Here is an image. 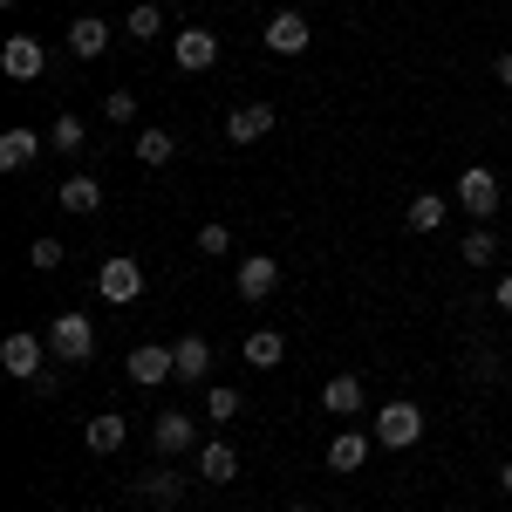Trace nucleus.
<instances>
[{
	"label": "nucleus",
	"instance_id": "obj_32",
	"mask_svg": "<svg viewBox=\"0 0 512 512\" xmlns=\"http://www.w3.org/2000/svg\"><path fill=\"white\" fill-rule=\"evenodd\" d=\"M472 376H478V383H492V376H499V355L478 349V355H472Z\"/></svg>",
	"mask_w": 512,
	"mask_h": 512
},
{
	"label": "nucleus",
	"instance_id": "obj_25",
	"mask_svg": "<svg viewBox=\"0 0 512 512\" xmlns=\"http://www.w3.org/2000/svg\"><path fill=\"white\" fill-rule=\"evenodd\" d=\"M321 403H328L335 417H355V410H362V383H355V376H328V390H321Z\"/></svg>",
	"mask_w": 512,
	"mask_h": 512
},
{
	"label": "nucleus",
	"instance_id": "obj_33",
	"mask_svg": "<svg viewBox=\"0 0 512 512\" xmlns=\"http://www.w3.org/2000/svg\"><path fill=\"white\" fill-rule=\"evenodd\" d=\"M492 76H499V82L512 89V55H499V62H492Z\"/></svg>",
	"mask_w": 512,
	"mask_h": 512
},
{
	"label": "nucleus",
	"instance_id": "obj_20",
	"mask_svg": "<svg viewBox=\"0 0 512 512\" xmlns=\"http://www.w3.org/2000/svg\"><path fill=\"white\" fill-rule=\"evenodd\" d=\"M444 212H451V198L417 192L410 205H403V226H410V233H437V226H444Z\"/></svg>",
	"mask_w": 512,
	"mask_h": 512
},
{
	"label": "nucleus",
	"instance_id": "obj_23",
	"mask_svg": "<svg viewBox=\"0 0 512 512\" xmlns=\"http://www.w3.org/2000/svg\"><path fill=\"white\" fill-rule=\"evenodd\" d=\"M239 355H246V369H274L280 355H287V342H280L274 328H253V335H246V349H239Z\"/></svg>",
	"mask_w": 512,
	"mask_h": 512
},
{
	"label": "nucleus",
	"instance_id": "obj_29",
	"mask_svg": "<svg viewBox=\"0 0 512 512\" xmlns=\"http://www.w3.org/2000/svg\"><path fill=\"white\" fill-rule=\"evenodd\" d=\"M198 253H205V260L233 253V226H219V219H212V226H198Z\"/></svg>",
	"mask_w": 512,
	"mask_h": 512
},
{
	"label": "nucleus",
	"instance_id": "obj_16",
	"mask_svg": "<svg viewBox=\"0 0 512 512\" xmlns=\"http://www.w3.org/2000/svg\"><path fill=\"white\" fill-rule=\"evenodd\" d=\"M123 437H130V417H117V410H103V417H89V424H82V444H89L96 458H110Z\"/></svg>",
	"mask_w": 512,
	"mask_h": 512
},
{
	"label": "nucleus",
	"instance_id": "obj_9",
	"mask_svg": "<svg viewBox=\"0 0 512 512\" xmlns=\"http://www.w3.org/2000/svg\"><path fill=\"white\" fill-rule=\"evenodd\" d=\"M171 62H178L185 76L212 69V62H219V35H212V28H185V35L171 41Z\"/></svg>",
	"mask_w": 512,
	"mask_h": 512
},
{
	"label": "nucleus",
	"instance_id": "obj_19",
	"mask_svg": "<svg viewBox=\"0 0 512 512\" xmlns=\"http://www.w3.org/2000/svg\"><path fill=\"white\" fill-rule=\"evenodd\" d=\"M55 205H62V212H96V205H103V178H89V171H76V178H62V192H55Z\"/></svg>",
	"mask_w": 512,
	"mask_h": 512
},
{
	"label": "nucleus",
	"instance_id": "obj_27",
	"mask_svg": "<svg viewBox=\"0 0 512 512\" xmlns=\"http://www.w3.org/2000/svg\"><path fill=\"white\" fill-rule=\"evenodd\" d=\"M205 417H212V424H233L239 417V390L233 383H212V390H205Z\"/></svg>",
	"mask_w": 512,
	"mask_h": 512
},
{
	"label": "nucleus",
	"instance_id": "obj_21",
	"mask_svg": "<svg viewBox=\"0 0 512 512\" xmlns=\"http://www.w3.org/2000/svg\"><path fill=\"white\" fill-rule=\"evenodd\" d=\"M35 158H41L35 130H7V137H0V171H28Z\"/></svg>",
	"mask_w": 512,
	"mask_h": 512
},
{
	"label": "nucleus",
	"instance_id": "obj_12",
	"mask_svg": "<svg viewBox=\"0 0 512 512\" xmlns=\"http://www.w3.org/2000/svg\"><path fill=\"white\" fill-rule=\"evenodd\" d=\"M69 55H76V62H103V55H110V21H96V14L69 21Z\"/></svg>",
	"mask_w": 512,
	"mask_h": 512
},
{
	"label": "nucleus",
	"instance_id": "obj_11",
	"mask_svg": "<svg viewBox=\"0 0 512 512\" xmlns=\"http://www.w3.org/2000/svg\"><path fill=\"white\" fill-rule=\"evenodd\" d=\"M233 287H239V301H267V294L280 287V260H267V253H253V260H239Z\"/></svg>",
	"mask_w": 512,
	"mask_h": 512
},
{
	"label": "nucleus",
	"instance_id": "obj_31",
	"mask_svg": "<svg viewBox=\"0 0 512 512\" xmlns=\"http://www.w3.org/2000/svg\"><path fill=\"white\" fill-rule=\"evenodd\" d=\"M28 260H35L41 274H55V267H62V239H55V233H41L35 246H28Z\"/></svg>",
	"mask_w": 512,
	"mask_h": 512
},
{
	"label": "nucleus",
	"instance_id": "obj_7",
	"mask_svg": "<svg viewBox=\"0 0 512 512\" xmlns=\"http://www.w3.org/2000/svg\"><path fill=\"white\" fill-rule=\"evenodd\" d=\"M151 451H158V458H185V451H198V424L185 417V410L151 417Z\"/></svg>",
	"mask_w": 512,
	"mask_h": 512
},
{
	"label": "nucleus",
	"instance_id": "obj_28",
	"mask_svg": "<svg viewBox=\"0 0 512 512\" xmlns=\"http://www.w3.org/2000/svg\"><path fill=\"white\" fill-rule=\"evenodd\" d=\"M82 117H55V130H48V151H82Z\"/></svg>",
	"mask_w": 512,
	"mask_h": 512
},
{
	"label": "nucleus",
	"instance_id": "obj_10",
	"mask_svg": "<svg viewBox=\"0 0 512 512\" xmlns=\"http://www.w3.org/2000/svg\"><path fill=\"white\" fill-rule=\"evenodd\" d=\"M0 369H7L14 383H35L41 376V335H7V342H0Z\"/></svg>",
	"mask_w": 512,
	"mask_h": 512
},
{
	"label": "nucleus",
	"instance_id": "obj_36",
	"mask_svg": "<svg viewBox=\"0 0 512 512\" xmlns=\"http://www.w3.org/2000/svg\"><path fill=\"white\" fill-rule=\"evenodd\" d=\"M294 512H308V506H294Z\"/></svg>",
	"mask_w": 512,
	"mask_h": 512
},
{
	"label": "nucleus",
	"instance_id": "obj_8",
	"mask_svg": "<svg viewBox=\"0 0 512 512\" xmlns=\"http://www.w3.org/2000/svg\"><path fill=\"white\" fill-rule=\"evenodd\" d=\"M96 294L117 301V308H130V301L144 294V267H137V260H103V267H96Z\"/></svg>",
	"mask_w": 512,
	"mask_h": 512
},
{
	"label": "nucleus",
	"instance_id": "obj_5",
	"mask_svg": "<svg viewBox=\"0 0 512 512\" xmlns=\"http://www.w3.org/2000/svg\"><path fill=\"white\" fill-rule=\"evenodd\" d=\"M260 41H267V55H308V41H315V28H308V14L280 7L274 21L260 28Z\"/></svg>",
	"mask_w": 512,
	"mask_h": 512
},
{
	"label": "nucleus",
	"instance_id": "obj_6",
	"mask_svg": "<svg viewBox=\"0 0 512 512\" xmlns=\"http://www.w3.org/2000/svg\"><path fill=\"white\" fill-rule=\"evenodd\" d=\"M458 205H465L478 226H485V219L499 212V178H492L485 164H465V171H458Z\"/></svg>",
	"mask_w": 512,
	"mask_h": 512
},
{
	"label": "nucleus",
	"instance_id": "obj_13",
	"mask_svg": "<svg viewBox=\"0 0 512 512\" xmlns=\"http://www.w3.org/2000/svg\"><path fill=\"white\" fill-rule=\"evenodd\" d=\"M267 130H274V103H239L233 117H226V137L233 144H260Z\"/></svg>",
	"mask_w": 512,
	"mask_h": 512
},
{
	"label": "nucleus",
	"instance_id": "obj_26",
	"mask_svg": "<svg viewBox=\"0 0 512 512\" xmlns=\"http://www.w3.org/2000/svg\"><path fill=\"white\" fill-rule=\"evenodd\" d=\"M123 28H130V35H137V41H158V35H164V7H158V0H137Z\"/></svg>",
	"mask_w": 512,
	"mask_h": 512
},
{
	"label": "nucleus",
	"instance_id": "obj_34",
	"mask_svg": "<svg viewBox=\"0 0 512 512\" xmlns=\"http://www.w3.org/2000/svg\"><path fill=\"white\" fill-rule=\"evenodd\" d=\"M499 308H506V315H512V274L499 280Z\"/></svg>",
	"mask_w": 512,
	"mask_h": 512
},
{
	"label": "nucleus",
	"instance_id": "obj_2",
	"mask_svg": "<svg viewBox=\"0 0 512 512\" xmlns=\"http://www.w3.org/2000/svg\"><path fill=\"white\" fill-rule=\"evenodd\" d=\"M424 437V410L410 403V396H396V403H383L376 410V444H390V451H410Z\"/></svg>",
	"mask_w": 512,
	"mask_h": 512
},
{
	"label": "nucleus",
	"instance_id": "obj_3",
	"mask_svg": "<svg viewBox=\"0 0 512 512\" xmlns=\"http://www.w3.org/2000/svg\"><path fill=\"white\" fill-rule=\"evenodd\" d=\"M123 376H130L137 390H158V383H178V349H164V342H144V349H130V362H123Z\"/></svg>",
	"mask_w": 512,
	"mask_h": 512
},
{
	"label": "nucleus",
	"instance_id": "obj_24",
	"mask_svg": "<svg viewBox=\"0 0 512 512\" xmlns=\"http://www.w3.org/2000/svg\"><path fill=\"white\" fill-rule=\"evenodd\" d=\"M458 260H465V267H492V260H499V233H492V226H472L465 246H458Z\"/></svg>",
	"mask_w": 512,
	"mask_h": 512
},
{
	"label": "nucleus",
	"instance_id": "obj_18",
	"mask_svg": "<svg viewBox=\"0 0 512 512\" xmlns=\"http://www.w3.org/2000/svg\"><path fill=\"white\" fill-rule=\"evenodd\" d=\"M171 349H178V383H198V390H205V369H212V349H205V335H178Z\"/></svg>",
	"mask_w": 512,
	"mask_h": 512
},
{
	"label": "nucleus",
	"instance_id": "obj_30",
	"mask_svg": "<svg viewBox=\"0 0 512 512\" xmlns=\"http://www.w3.org/2000/svg\"><path fill=\"white\" fill-rule=\"evenodd\" d=\"M103 117L110 123H137V89H110V96H103Z\"/></svg>",
	"mask_w": 512,
	"mask_h": 512
},
{
	"label": "nucleus",
	"instance_id": "obj_17",
	"mask_svg": "<svg viewBox=\"0 0 512 512\" xmlns=\"http://www.w3.org/2000/svg\"><path fill=\"white\" fill-rule=\"evenodd\" d=\"M137 499H144V506H178V499H185V478L171 472V465H158V472L137 478Z\"/></svg>",
	"mask_w": 512,
	"mask_h": 512
},
{
	"label": "nucleus",
	"instance_id": "obj_1",
	"mask_svg": "<svg viewBox=\"0 0 512 512\" xmlns=\"http://www.w3.org/2000/svg\"><path fill=\"white\" fill-rule=\"evenodd\" d=\"M48 355H55V362H89V355H96V321L89 315H55L48 321Z\"/></svg>",
	"mask_w": 512,
	"mask_h": 512
},
{
	"label": "nucleus",
	"instance_id": "obj_4",
	"mask_svg": "<svg viewBox=\"0 0 512 512\" xmlns=\"http://www.w3.org/2000/svg\"><path fill=\"white\" fill-rule=\"evenodd\" d=\"M0 69H7L14 82H41V76H48V41H41V35H7Z\"/></svg>",
	"mask_w": 512,
	"mask_h": 512
},
{
	"label": "nucleus",
	"instance_id": "obj_14",
	"mask_svg": "<svg viewBox=\"0 0 512 512\" xmlns=\"http://www.w3.org/2000/svg\"><path fill=\"white\" fill-rule=\"evenodd\" d=\"M198 478H205V485H233V478H239V451H233V444H219V437L198 444Z\"/></svg>",
	"mask_w": 512,
	"mask_h": 512
},
{
	"label": "nucleus",
	"instance_id": "obj_35",
	"mask_svg": "<svg viewBox=\"0 0 512 512\" xmlns=\"http://www.w3.org/2000/svg\"><path fill=\"white\" fill-rule=\"evenodd\" d=\"M499 492H506V499H512V458H506V465H499Z\"/></svg>",
	"mask_w": 512,
	"mask_h": 512
},
{
	"label": "nucleus",
	"instance_id": "obj_15",
	"mask_svg": "<svg viewBox=\"0 0 512 512\" xmlns=\"http://www.w3.org/2000/svg\"><path fill=\"white\" fill-rule=\"evenodd\" d=\"M130 158L144 164V171H164V164L178 158V137H171V130H158V123H151V130H137V144H130Z\"/></svg>",
	"mask_w": 512,
	"mask_h": 512
},
{
	"label": "nucleus",
	"instance_id": "obj_22",
	"mask_svg": "<svg viewBox=\"0 0 512 512\" xmlns=\"http://www.w3.org/2000/svg\"><path fill=\"white\" fill-rule=\"evenodd\" d=\"M328 465H335V472H362V465H369V437L342 431L335 444H328Z\"/></svg>",
	"mask_w": 512,
	"mask_h": 512
}]
</instances>
